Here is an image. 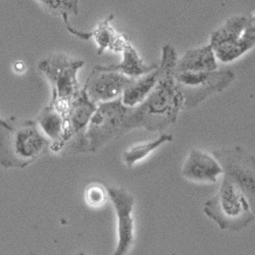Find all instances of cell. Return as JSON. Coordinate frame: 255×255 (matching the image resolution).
Segmentation results:
<instances>
[{"label": "cell", "mask_w": 255, "mask_h": 255, "mask_svg": "<svg viewBox=\"0 0 255 255\" xmlns=\"http://www.w3.org/2000/svg\"><path fill=\"white\" fill-rule=\"evenodd\" d=\"M178 54L171 45H165L161 50L159 78L153 90L143 102L130 108L125 130L142 128L146 131L159 132L174 124L183 110L184 97L175 79V66Z\"/></svg>", "instance_id": "obj_1"}, {"label": "cell", "mask_w": 255, "mask_h": 255, "mask_svg": "<svg viewBox=\"0 0 255 255\" xmlns=\"http://www.w3.org/2000/svg\"><path fill=\"white\" fill-rule=\"evenodd\" d=\"M49 145L36 121L0 117V164L3 167L25 168L43 155Z\"/></svg>", "instance_id": "obj_2"}, {"label": "cell", "mask_w": 255, "mask_h": 255, "mask_svg": "<svg viewBox=\"0 0 255 255\" xmlns=\"http://www.w3.org/2000/svg\"><path fill=\"white\" fill-rule=\"evenodd\" d=\"M130 112L121 97L97 104V108L83 135L75 140V149L79 152L94 153L104 145L126 134L125 124Z\"/></svg>", "instance_id": "obj_3"}, {"label": "cell", "mask_w": 255, "mask_h": 255, "mask_svg": "<svg viewBox=\"0 0 255 255\" xmlns=\"http://www.w3.org/2000/svg\"><path fill=\"white\" fill-rule=\"evenodd\" d=\"M222 177L218 193L203 204V212L220 229L240 232L255 220V216L238 186L226 175Z\"/></svg>", "instance_id": "obj_4"}, {"label": "cell", "mask_w": 255, "mask_h": 255, "mask_svg": "<svg viewBox=\"0 0 255 255\" xmlns=\"http://www.w3.org/2000/svg\"><path fill=\"white\" fill-rule=\"evenodd\" d=\"M84 61L74 59L67 54L54 53L38 63V71L49 82L52 88L50 105L65 114L71 101L82 90L78 73Z\"/></svg>", "instance_id": "obj_5"}, {"label": "cell", "mask_w": 255, "mask_h": 255, "mask_svg": "<svg viewBox=\"0 0 255 255\" xmlns=\"http://www.w3.org/2000/svg\"><path fill=\"white\" fill-rule=\"evenodd\" d=\"M252 15L238 14L228 18L210 36L209 44L217 59L230 63L255 47V25Z\"/></svg>", "instance_id": "obj_6"}, {"label": "cell", "mask_w": 255, "mask_h": 255, "mask_svg": "<svg viewBox=\"0 0 255 255\" xmlns=\"http://www.w3.org/2000/svg\"><path fill=\"white\" fill-rule=\"evenodd\" d=\"M175 79L183 94V110H190L202 102L210 94L223 91L235 80L232 71L199 73H176Z\"/></svg>", "instance_id": "obj_7"}, {"label": "cell", "mask_w": 255, "mask_h": 255, "mask_svg": "<svg viewBox=\"0 0 255 255\" xmlns=\"http://www.w3.org/2000/svg\"><path fill=\"white\" fill-rule=\"evenodd\" d=\"M229 177L246 197L255 216V157L241 146L218 149L211 153Z\"/></svg>", "instance_id": "obj_8"}, {"label": "cell", "mask_w": 255, "mask_h": 255, "mask_svg": "<svg viewBox=\"0 0 255 255\" xmlns=\"http://www.w3.org/2000/svg\"><path fill=\"white\" fill-rule=\"evenodd\" d=\"M108 194L115 207L118 219V245L115 254L129 252L134 242V196L125 188L108 186Z\"/></svg>", "instance_id": "obj_9"}, {"label": "cell", "mask_w": 255, "mask_h": 255, "mask_svg": "<svg viewBox=\"0 0 255 255\" xmlns=\"http://www.w3.org/2000/svg\"><path fill=\"white\" fill-rule=\"evenodd\" d=\"M133 79L120 72L106 69L104 66H97L92 70L83 87L88 97L98 104L121 97Z\"/></svg>", "instance_id": "obj_10"}, {"label": "cell", "mask_w": 255, "mask_h": 255, "mask_svg": "<svg viewBox=\"0 0 255 255\" xmlns=\"http://www.w3.org/2000/svg\"><path fill=\"white\" fill-rule=\"evenodd\" d=\"M97 108V103L93 102L87 95L84 87L79 94L71 101L65 117V133L63 139L66 143L72 140H78L86 128Z\"/></svg>", "instance_id": "obj_11"}, {"label": "cell", "mask_w": 255, "mask_h": 255, "mask_svg": "<svg viewBox=\"0 0 255 255\" xmlns=\"http://www.w3.org/2000/svg\"><path fill=\"white\" fill-rule=\"evenodd\" d=\"M223 174L224 169L214 155L196 148L189 152L182 167L183 177L194 183L215 184Z\"/></svg>", "instance_id": "obj_12"}, {"label": "cell", "mask_w": 255, "mask_h": 255, "mask_svg": "<svg viewBox=\"0 0 255 255\" xmlns=\"http://www.w3.org/2000/svg\"><path fill=\"white\" fill-rule=\"evenodd\" d=\"M218 69L217 56L210 44L188 49L180 58L178 57L175 66L176 73L214 72Z\"/></svg>", "instance_id": "obj_13"}, {"label": "cell", "mask_w": 255, "mask_h": 255, "mask_svg": "<svg viewBox=\"0 0 255 255\" xmlns=\"http://www.w3.org/2000/svg\"><path fill=\"white\" fill-rule=\"evenodd\" d=\"M40 131L49 141V149L56 153L66 145L63 139L65 133V117L50 104L41 112L36 120Z\"/></svg>", "instance_id": "obj_14"}, {"label": "cell", "mask_w": 255, "mask_h": 255, "mask_svg": "<svg viewBox=\"0 0 255 255\" xmlns=\"http://www.w3.org/2000/svg\"><path fill=\"white\" fill-rule=\"evenodd\" d=\"M114 15H111L109 18L103 20L102 23L98 24L95 29L90 32L82 31L81 40L87 41L89 39H93L97 46V53L101 55L105 50H113L116 52L122 51L124 45L127 42L128 38H125L124 35H120L113 28L111 20Z\"/></svg>", "instance_id": "obj_15"}, {"label": "cell", "mask_w": 255, "mask_h": 255, "mask_svg": "<svg viewBox=\"0 0 255 255\" xmlns=\"http://www.w3.org/2000/svg\"><path fill=\"white\" fill-rule=\"evenodd\" d=\"M159 65L158 67L150 73H147L141 77L135 78L131 83L125 88L121 99L122 102L129 108H134L150 94V92L155 87V85L159 78Z\"/></svg>", "instance_id": "obj_16"}, {"label": "cell", "mask_w": 255, "mask_h": 255, "mask_svg": "<svg viewBox=\"0 0 255 255\" xmlns=\"http://www.w3.org/2000/svg\"><path fill=\"white\" fill-rule=\"evenodd\" d=\"M122 52L123 60L119 65H110L104 67L109 70L120 72L128 77L134 79L141 77L147 73H150L158 67L157 63H152V65H147V63H145L144 60L140 57L135 47L131 44L129 39H128L125 43Z\"/></svg>", "instance_id": "obj_17"}, {"label": "cell", "mask_w": 255, "mask_h": 255, "mask_svg": "<svg viewBox=\"0 0 255 255\" xmlns=\"http://www.w3.org/2000/svg\"><path fill=\"white\" fill-rule=\"evenodd\" d=\"M173 139H174L173 135L164 133L159 135L156 139L152 141L134 145L124 152L123 154L124 162L127 164V166L132 167L137 162H140L141 160L149 156L153 151L158 149L159 147H161L165 143L173 141Z\"/></svg>", "instance_id": "obj_18"}, {"label": "cell", "mask_w": 255, "mask_h": 255, "mask_svg": "<svg viewBox=\"0 0 255 255\" xmlns=\"http://www.w3.org/2000/svg\"><path fill=\"white\" fill-rule=\"evenodd\" d=\"M53 14L59 15L66 26L70 24V17L79 13V0H37Z\"/></svg>", "instance_id": "obj_19"}, {"label": "cell", "mask_w": 255, "mask_h": 255, "mask_svg": "<svg viewBox=\"0 0 255 255\" xmlns=\"http://www.w3.org/2000/svg\"><path fill=\"white\" fill-rule=\"evenodd\" d=\"M85 198L89 206L94 208L101 207L109 198L108 190H106V187L104 188L98 184L90 185L85 192Z\"/></svg>", "instance_id": "obj_20"}]
</instances>
